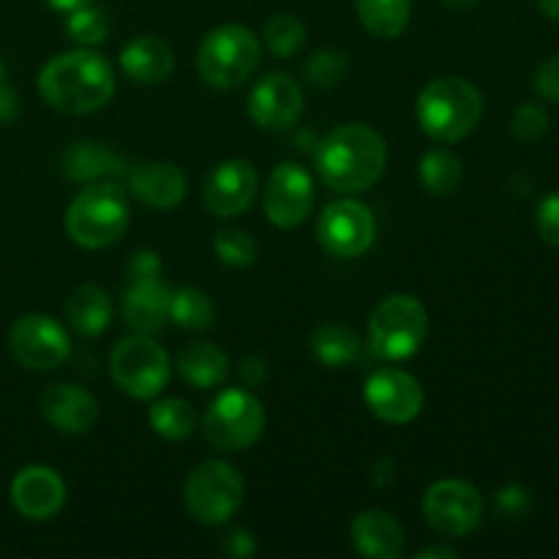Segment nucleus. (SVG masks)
I'll list each match as a JSON object with an SVG mask.
<instances>
[{
  "instance_id": "obj_38",
  "label": "nucleus",
  "mask_w": 559,
  "mask_h": 559,
  "mask_svg": "<svg viewBox=\"0 0 559 559\" xmlns=\"http://www.w3.org/2000/svg\"><path fill=\"white\" fill-rule=\"evenodd\" d=\"M530 506H533V497H530V491L519 484L506 486V489L497 495V508H500L506 516H524V513L530 511Z\"/></svg>"
},
{
  "instance_id": "obj_34",
  "label": "nucleus",
  "mask_w": 559,
  "mask_h": 559,
  "mask_svg": "<svg viewBox=\"0 0 559 559\" xmlns=\"http://www.w3.org/2000/svg\"><path fill=\"white\" fill-rule=\"evenodd\" d=\"M347 55L338 49H317L309 60H306V80L317 87H333L347 76Z\"/></svg>"
},
{
  "instance_id": "obj_29",
  "label": "nucleus",
  "mask_w": 559,
  "mask_h": 559,
  "mask_svg": "<svg viewBox=\"0 0 559 559\" xmlns=\"http://www.w3.org/2000/svg\"><path fill=\"white\" fill-rule=\"evenodd\" d=\"M169 320L186 331H205L216 322V306L200 287H180L169 298Z\"/></svg>"
},
{
  "instance_id": "obj_11",
  "label": "nucleus",
  "mask_w": 559,
  "mask_h": 559,
  "mask_svg": "<svg viewBox=\"0 0 559 559\" xmlns=\"http://www.w3.org/2000/svg\"><path fill=\"white\" fill-rule=\"evenodd\" d=\"M9 349L25 369L52 371L71 355V338L49 314H25L11 325Z\"/></svg>"
},
{
  "instance_id": "obj_10",
  "label": "nucleus",
  "mask_w": 559,
  "mask_h": 559,
  "mask_svg": "<svg viewBox=\"0 0 559 559\" xmlns=\"http://www.w3.org/2000/svg\"><path fill=\"white\" fill-rule=\"evenodd\" d=\"M424 516L442 538H464L484 519V497L467 480H437L424 495Z\"/></svg>"
},
{
  "instance_id": "obj_33",
  "label": "nucleus",
  "mask_w": 559,
  "mask_h": 559,
  "mask_svg": "<svg viewBox=\"0 0 559 559\" xmlns=\"http://www.w3.org/2000/svg\"><path fill=\"white\" fill-rule=\"evenodd\" d=\"M213 249L224 265L249 267L257 260V240L246 229H218Z\"/></svg>"
},
{
  "instance_id": "obj_14",
  "label": "nucleus",
  "mask_w": 559,
  "mask_h": 559,
  "mask_svg": "<svg viewBox=\"0 0 559 559\" xmlns=\"http://www.w3.org/2000/svg\"><path fill=\"white\" fill-rule=\"evenodd\" d=\"M311 205H314V183L300 164L287 162L273 169L262 197V207L273 227L295 229L306 222Z\"/></svg>"
},
{
  "instance_id": "obj_27",
  "label": "nucleus",
  "mask_w": 559,
  "mask_h": 559,
  "mask_svg": "<svg viewBox=\"0 0 559 559\" xmlns=\"http://www.w3.org/2000/svg\"><path fill=\"white\" fill-rule=\"evenodd\" d=\"M358 20L371 36L396 38L409 25L413 0H355Z\"/></svg>"
},
{
  "instance_id": "obj_15",
  "label": "nucleus",
  "mask_w": 559,
  "mask_h": 559,
  "mask_svg": "<svg viewBox=\"0 0 559 559\" xmlns=\"http://www.w3.org/2000/svg\"><path fill=\"white\" fill-rule=\"evenodd\" d=\"M202 197L216 218L240 216L257 197V169L246 158H227L207 175Z\"/></svg>"
},
{
  "instance_id": "obj_26",
  "label": "nucleus",
  "mask_w": 559,
  "mask_h": 559,
  "mask_svg": "<svg viewBox=\"0 0 559 559\" xmlns=\"http://www.w3.org/2000/svg\"><path fill=\"white\" fill-rule=\"evenodd\" d=\"M311 353L322 366L331 369H342V366H353L364 358V342L358 333L347 325H336V322H325L311 333Z\"/></svg>"
},
{
  "instance_id": "obj_21",
  "label": "nucleus",
  "mask_w": 559,
  "mask_h": 559,
  "mask_svg": "<svg viewBox=\"0 0 559 559\" xmlns=\"http://www.w3.org/2000/svg\"><path fill=\"white\" fill-rule=\"evenodd\" d=\"M353 544L360 557L399 559L404 555V530L391 513L364 511L353 522Z\"/></svg>"
},
{
  "instance_id": "obj_1",
  "label": "nucleus",
  "mask_w": 559,
  "mask_h": 559,
  "mask_svg": "<svg viewBox=\"0 0 559 559\" xmlns=\"http://www.w3.org/2000/svg\"><path fill=\"white\" fill-rule=\"evenodd\" d=\"M317 175L322 183L342 194H360L382 178L388 147L380 131L364 123L338 126L322 136L314 153Z\"/></svg>"
},
{
  "instance_id": "obj_20",
  "label": "nucleus",
  "mask_w": 559,
  "mask_h": 559,
  "mask_svg": "<svg viewBox=\"0 0 559 559\" xmlns=\"http://www.w3.org/2000/svg\"><path fill=\"white\" fill-rule=\"evenodd\" d=\"M169 293L162 278H134L123 293V317L136 333H158L169 320Z\"/></svg>"
},
{
  "instance_id": "obj_13",
  "label": "nucleus",
  "mask_w": 559,
  "mask_h": 559,
  "mask_svg": "<svg viewBox=\"0 0 559 559\" xmlns=\"http://www.w3.org/2000/svg\"><path fill=\"white\" fill-rule=\"evenodd\" d=\"M366 407L380 420L404 426L415 420L424 409V388L413 374L402 369H380L369 377L364 388Z\"/></svg>"
},
{
  "instance_id": "obj_9",
  "label": "nucleus",
  "mask_w": 559,
  "mask_h": 559,
  "mask_svg": "<svg viewBox=\"0 0 559 559\" xmlns=\"http://www.w3.org/2000/svg\"><path fill=\"white\" fill-rule=\"evenodd\" d=\"M115 385L134 399H156L169 380V358L147 333L120 338L109 358Z\"/></svg>"
},
{
  "instance_id": "obj_39",
  "label": "nucleus",
  "mask_w": 559,
  "mask_h": 559,
  "mask_svg": "<svg viewBox=\"0 0 559 559\" xmlns=\"http://www.w3.org/2000/svg\"><path fill=\"white\" fill-rule=\"evenodd\" d=\"M126 273H129V282H134V278H156L162 276V260H158L156 251H136L129 265H126Z\"/></svg>"
},
{
  "instance_id": "obj_40",
  "label": "nucleus",
  "mask_w": 559,
  "mask_h": 559,
  "mask_svg": "<svg viewBox=\"0 0 559 559\" xmlns=\"http://www.w3.org/2000/svg\"><path fill=\"white\" fill-rule=\"evenodd\" d=\"M240 380L246 382V385H262V382L267 380V364L262 358H243V364H240Z\"/></svg>"
},
{
  "instance_id": "obj_46",
  "label": "nucleus",
  "mask_w": 559,
  "mask_h": 559,
  "mask_svg": "<svg viewBox=\"0 0 559 559\" xmlns=\"http://www.w3.org/2000/svg\"><path fill=\"white\" fill-rule=\"evenodd\" d=\"M442 5H448V9H456V11H467L473 9V5H478L480 0H440Z\"/></svg>"
},
{
  "instance_id": "obj_7",
  "label": "nucleus",
  "mask_w": 559,
  "mask_h": 559,
  "mask_svg": "<svg viewBox=\"0 0 559 559\" xmlns=\"http://www.w3.org/2000/svg\"><path fill=\"white\" fill-rule=\"evenodd\" d=\"M207 442L224 453L246 451L254 445L265 429L262 402L246 388H227L218 393L202 418Z\"/></svg>"
},
{
  "instance_id": "obj_23",
  "label": "nucleus",
  "mask_w": 559,
  "mask_h": 559,
  "mask_svg": "<svg viewBox=\"0 0 559 559\" xmlns=\"http://www.w3.org/2000/svg\"><path fill=\"white\" fill-rule=\"evenodd\" d=\"M63 173L74 183H98L112 175H123L126 164L109 147L96 142H76L63 153Z\"/></svg>"
},
{
  "instance_id": "obj_28",
  "label": "nucleus",
  "mask_w": 559,
  "mask_h": 559,
  "mask_svg": "<svg viewBox=\"0 0 559 559\" xmlns=\"http://www.w3.org/2000/svg\"><path fill=\"white\" fill-rule=\"evenodd\" d=\"M147 420H151V429L156 431L162 440L169 442L189 440L197 429L194 407H191L186 399L178 396L162 399V402L153 404L151 413H147Z\"/></svg>"
},
{
  "instance_id": "obj_42",
  "label": "nucleus",
  "mask_w": 559,
  "mask_h": 559,
  "mask_svg": "<svg viewBox=\"0 0 559 559\" xmlns=\"http://www.w3.org/2000/svg\"><path fill=\"white\" fill-rule=\"evenodd\" d=\"M227 549L233 551L235 557H249V555H254V540H251V535L246 533V530H238V533H233L229 535V540H227Z\"/></svg>"
},
{
  "instance_id": "obj_12",
  "label": "nucleus",
  "mask_w": 559,
  "mask_h": 559,
  "mask_svg": "<svg viewBox=\"0 0 559 559\" xmlns=\"http://www.w3.org/2000/svg\"><path fill=\"white\" fill-rule=\"evenodd\" d=\"M322 249L333 257H360L377 238V222L366 205L355 200H338L322 211L317 224Z\"/></svg>"
},
{
  "instance_id": "obj_31",
  "label": "nucleus",
  "mask_w": 559,
  "mask_h": 559,
  "mask_svg": "<svg viewBox=\"0 0 559 559\" xmlns=\"http://www.w3.org/2000/svg\"><path fill=\"white\" fill-rule=\"evenodd\" d=\"M265 44L276 58H293L306 44V25L293 14H276L265 25Z\"/></svg>"
},
{
  "instance_id": "obj_35",
  "label": "nucleus",
  "mask_w": 559,
  "mask_h": 559,
  "mask_svg": "<svg viewBox=\"0 0 559 559\" xmlns=\"http://www.w3.org/2000/svg\"><path fill=\"white\" fill-rule=\"evenodd\" d=\"M511 129H513V136L522 142H538L540 136L549 131V115H546V109L540 107V104H522V107L513 112V120H511Z\"/></svg>"
},
{
  "instance_id": "obj_17",
  "label": "nucleus",
  "mask_w": 559,
  "mask_h": 559,
  "mask_svg": "<svg viewBox=\"0 0 559 559\" xmlns=\"http://www.w3.org/2000/svg\"><path fill=\"white\" fill-rule=\"evenodd\" d=\"M11 502L20 511V516L31 522H47L58 516L66 502V484L52 467L33 464L20 469L11 480Z\"/></svg>"
},
{
  "instance_id": "obj_19",
  "label": "nucleus",
  "mask_w": 559,
  "mask_h": 559,
  "mask_svg": "<svg viewBox=\"0 0 559 559\" xmlns=\"http://www.w3.org/2000/svg\"><path fill=\"white\" fill-rule=\"evenodd\" d=\"M129 189L142 205L153 207V211H169L183 202L186 175L178 164L151 162L131 169Z\"/></svg>"
},
{
  "instance_id": "obj_2",
  "label": "nucleus",
  "mask_w": 559,
  "mask_h": 559,
  "mask_svg": "<svg viewBox=\"0 0 559 559\" xmlns=\"http://www.w3.org/2000/svg\"><path fill=\"white\" fill-rule=\"evenodd\" d=\"M38 93L58 112L91 115L112 98L115 71L93 49L55 55L38 74Z\"/></svg>"
},
{
  "instance_id": "obj_36",
  "label": "nucleus",
  "mask_w": 559,
  "mask_h": 559,
  "mask_svg": "<svg viewBox=\"0 0 559 559\" xmlns=\"http://www.w3.org/2000/svg\"><path fill=\"white\" fill-rule=\"evenodd\" d=\"M535 229L544 243L559 249V194H549L540 202L538 213H535Z\"/></svg>"
},
{
  "instance_id": "obj_41",
  "label": "nucleus",
  "mask_w": 559,
  "mask_h": 559,
  "mask_svg": "<svg viewBox=\"0 0 559 559\" xmlns=\"http://www.w3.org/2000/svg\"><path fill=\"white\" fill-rule=\"evenodd\" d=\"M20 115V96L0 82V123H14Z\"/></svg>"
},
{
  "instance_id": "obj_32",
  "label": "nucleus",
  "mask_w": 559,
  "mask_h": 559,
  "mask_svg": "<svg viewBox=\"0 0 559 559\" xmlns=\"http://www.w3.org/2000/svg\"><path fill=\"white\" fill-rule=\"evenodd\" d=\"M66 33L71 36V41H76L80 47H96L107 38L109 22L104 16V11L93 9V5H82V9L71 11L69 20H66Z\"/></svg>"
},
{
  "instance_id": "obj_24",
  "label": "nucleus",
  "mask_w": 559,
  "mask_h": 559,
  "mask_svg": "<svg viewBox=\"0 0 559 559\" xmlns=\"http://www.w3.org/2000/svg\"><path fill=\"white\" fill-rule=\"evenodd\" d=\"M178 369L194 388H218L229 377V358L213 342H194L178 355Z\"/></svg>"
},
{
  "instance_id": "obj_6",
  "label": "nucleus",
  "mask_w": 559,
  "mask_h": 559,
  "mask_svg": "<svg viewBox=\"0 0 559 559\" xmlns=\"http://www.w3.org/2000/svg\"><path fill=\"white\" fill-rule=\"evenodd\" d=\"M429 336V314L415 295H388L369 320L371 349L382 360L413 358Z\"/></svg>"
},
{
  "instance_id": "obj_43",
  "label": "nucleus",
  "mask_w": 559,
  "mask_h": 559,
  "mask_svg": "<svg viewBox=\"0 0 559 559\" xmlns=\"http://www.w3.org/2000/svg\"><path fill=\"white\" fill-rule=\"evenodd\" d=\"M96 0H49V5H52L55 11H60V14H71V11L82 9V5H93Z\"/></svg>"
},
{
  "instance_id": "obj_22",
  "label": "nucleus",
  "mask_w": 559,
  "mask_h": 559,
  "mask_svg": "<svg viewBox=\"0 0 559 559\" xmlns=\"http://www.w3.org/2000/svg\"><path fill=\"white\" fill-rule=\"evenodd\" d=\"M120 66L140 85H158L175 69V55L158 36H136L120 52Z\"/></svg>"
},
{
  "instance_id": "obj_8",
  "label": "nucleus",
  "mask_w": 559,
  "mask_h": 559,
  "mask_svg": "<svg viewBox=\"0 0 559 559\" xmlns=\"http://www.w3.org/2000/svg\"><path fill=\"white\" fill-rule=\"evenodd\" d=\"M246 484L238 469L227 462H202L186 478L183 502L191 519L207 527L227 524L243 506Z\"/></svg>"
},
{
  "instance_id": "obj_3",
  "label": "nucleus",
  "mask_w": 559,
  "mask_h": 559,
  "mask_svg": "<svg viewBox=\"0 0 559 559\" xmlns=\"http://www.w3.org/2000/svg\"><path fill=\"white\" fill-rule=\"evenodd\" d=\"M415 115L426 136L437 142H462L484 115V96L464 76H440L420 91Z\"/></svg>"
},
{
  "instance_id": "obj_47",
  "label": "nucleus",
  "mask_w": 559,
  "mask_h": 559,
  "mask_svg": "<svg viewBox=\"0 0 559 559\" xmlns=\"http://www.w3.org/2000/svg\"><path fill=\"white\" fill-rule=\"evenodd\" d=\"M0 82H3V60H0Z\"/></svg>"
},
{
  "instance_id": "obj_44",
  "label": "nucleus",
  "mask_w": 559,
  "mask_h": 559,
  "mask_svg": "<svg viewBox=\"0 0 559 559\" xmlns=\"http://www.w3.org/2000/svg\"><path fill=\"white\" fill-rule=\"evenodd\" d=\"M426 557H442V559H456L459 557V551L456 549H451V546H445V549H442V546H429V549H424V551H418V559H426Z\"/></svg>"
},
{
  "instance_id": "obj_4",
  "label": "nucleus",
  "mask_w": 559,
  "mask_h": 559,
  "mask_svg": "<svg viewBox=\"0 0 559 559\" xmlns=\"http://www.w3.org/2000/svg\"><path fill=\"white\" fill-rule=\"evenodd\" d=\"M129 227V202L112 180L91 183L71 200L66 211V233L82 249H107L118 243Z\"/></svg>"
},
{
  "instance_id": "obj_30",
  "label": "nucleus",
  "mask_w": 559,
  "mask_h": 559,
  "mask_svg": "<svg viewBox=\"0 0 559 559\" xmlns=\"http://www.w3.org/2000/svg\"><path fill=\"white\" fill-rule=\"evenodd\" d=\"M464 167L456 153L451 151H429L420 158V183L429 194L451 197L462 186Z\"/></svg>"
},
{
  "instance_id": "obj_18",
  "label": "nucleus",
  "mask_w": 559,
  "mask_h": 559,
  "mask_svg": "<svg viewBox=\"0 0 559 559\" xmlns=\"http://www.w3.org/2000/svg\"><path fill=\"white\" fill-rule=\"evenodd\" d=\"M41 415L66 435H85L98 420V402L80 385L58 382L41 393Z\"/></svg>"
},
{
  "instance_id": "obj_16",
  "label": "nucleus",
  "mask_w": 559,
  "mask_h": 559,
  "mask_svg": "<svg viewBox=\"0 0 559 559\" xmlns=\"http://www.w3.org/2000/svg\"><path fill=\"white\" fill-rule=\"evenodd\" d=\"M304 112V91L284 71L267 74L254 85L249 96V115L257 126L267 131H284L295 126Z\"/></svg>"
},
{
  "instance_id": "obj_45",
  "label": "nucleus",
  "mask_w": 559,
  "mask_h": 559,
  "mask_svg": "<svg viewBox=\"0 0 559 559\" xmlns=\"http://www.w3.org/2000/svg\"><path fill=\"white\" fill-rule=\"evenodd\" d=\"M538 9L544 11V14L549 16V20L559 22V0H538Z\"/></svg>"
},
{
  "instance_id": "obj_25",
  "label": "nucleus",
  "mask_w": 559,
  "mask_h": 559,
  "mask_svg": "<svg viewBox=\"0 0 559 559\" xmlns=\"http://www.w3.org/2000/svg\"><path fill=\"white\" fill-rule=\"evenodd\" d=\"M66 317H69L71 328L82 336H98L109 328L112 320V304H109L107 289L98 284H82L71 293L69 304H66Z\"/></svg>"
},
{
  "instance_id": "obj_5",
  "label": "nucleus",
  "mask_w": 559,
  "mask_h": 559,
  "mask_svg": "<svg viewBox=\"0 0 559 559\" xmlns=\"http://www.w3.org/2000/svg\"><path fill=\"white\" fill-rule=\"evenodd\" d=\"M260 66V41L243 25H218L202 38L197 69L211 87H240Z\"/></svg>"
},
{
  "instance_id": "obj_37",
  "label": "nucleus",
  "mask_w": 559,
  "mask_h": 559,
  "mask_svg": "<svg viewBox=\"0 0 559 559\" xmlns=\"http://www.w3.org/2000/svg\"><path fill=\"white\" fill-rule=\"evenodd\" d=\"M533 87L546 102H559V55H551L535 69Z\"/></svg>"
}]
</instances>
